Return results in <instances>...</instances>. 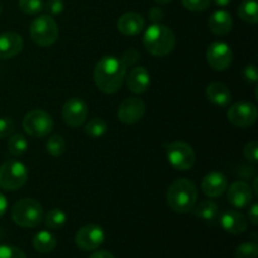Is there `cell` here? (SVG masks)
Listing matches in <instances>:
<instances>
[{
  "label": "cell",
  "instance_id": "cell-33",
  "mask_svg": "<svg viewBox=\"0 0 258 258\" xmlns=\"http://www.w3.org/2000/svg\"><path fill=\"white\" fill-rule=\"evenodd\" d=\"M15 122L10 117H0V139H7L13 135Z\"/></svg>",
  "mask_w": 258,
  "mask_h": 258
},
{
  "label": "cell",
  "instance_id": "cell-27",
  "mask_svg": "<svg viewBox=\"0 0 258 258\" xmlns=\"http://www.w3.org/2000/svg\"><path fill=\"white\" fill-rule=\"evenodd\" d=\"M107 122H106L105 120H102V118L97 117L88 121L87 125H86L85 127V133L87 134L90 138L97 139L105 135V134L107 133Z\"/></svg>",
  "mask_w": 258,
  "mask_h": 258
},
{
  "label": "cell",
  "instance_id": "cell-24",
  "mask_svg": "<svg viewBox=\"0 0 258 258\" xmlns=\"http://www.w3.org/2000/svg\"><path fill=\"white\" fill-rule=\"evenodd\" d=\"M239 19L248 24H256L258 22V4L256 0H244L237 10Z\"/></svg>",
  "mask_w": 258,
  "mask_h": 258
},
{
  "label": "cell",
  "instance_id": "cell-22",
  "mask_svg": "<svg viewBox=\"0 0 258 258\" xmlns=\"http://www.w3.org/2000/svg\"><path fill=\"white\" fill-rule=\"evenodd\" d=\"M190 212L193 213L194 217L202 219V221L214 222L218 218L219 207L216 202L207 199V201L199 202L198 204H194Z\"/></svg>",
  "mask_w": 258,
  "mask_h": 258
},
{
  "label": "cell",
  "instance_id": "cell-4",
  "mask_svg": "<svg viewBox=\"0 0 258 258\" xmlns=\"http://www.w3.org/2000/svg\"><path fill=\"white\" fill-rule=\"evenodd\" d=\"M44 218L43 207L37 199L23 198L12 208V219L17 226L23 228H35Z\"/></svg>",
  "mask_w": 258,
  "mask_h": 258
},
{
  "label": "cell",
  "instance_id": "cell-29",
  "mask_svg": "<svg viewBox=\"0 0 258 258\" xmlns=\"http://www.w3.org/2000/svg\"><path fill=\"white\" fill-rule=\"evenodd\" d=\"M18 4H19V9L28 15H37L44 9L43 0H19Z\"/></svg>",
  "mask_w": 258,
  "mask_h": 258
},
{
  "label": "cell",
  "instance_id": "cell-37",
  "mask_svg": "<svg viewBox=\"0 0 258 258\" xmlns=\"http://www.w3.org/2000/svg\"><path fill=\"white\" fill-rule=\"evenodd\" d=\"M243 77L247 82L256 83L258 81V71L254 64H248L243 68Z\"/></svg>",
  "mask_w": 258,
  "mask_h": 258
},
{
  "label": "cell",
  "instance_id": "cell-15",
  "mask_svg": "<svg viewBox=\"0 0 258 258\" xmlns=\"http://www.w3.org/2000/svg\"><path fill=\"white\" fill-rule=\"evenodd\" d=\"M24 47L22 35L14 32L0 34V59H12L17 57Z\"/></svg>",
  "mask_w": 258,
  "mask_h": 258
},
{
  "label": "cell",
  "instance_id": "cell-44",
  "mask_svg": "<svg viewBox=\"0 0 258 258\" xmlns=\"http://www.w3.org/2000/svg\"><path fill=\"white\" fill-rule=\"evenodd\" d=\"M257 180H258V178H254V183H253V190H254V193H256V194H258V189H257Z\"/></svg>",
  "mask_w": 258,
  "mask_h": 258
},
{
  "label": "cell",
  "instance_id": "cell-21",
  "mask_svg": "<svg viewBox=\"0 0 258 258\" xmlns=\"http://www.w3.org/2000/svg\"><path fill=\"white\" fill-rule=\"evenodd\" d=\"M206 97L213 105L219 106V107H226L231 103L232 93L224 83L212 82L207 86Z\"/></svg>",
  "mask_w": 258,
  "mask_h": 258
},
{
  "label": "cell",
  "instance_id": "cell-14",
  "mask_svg": "<svg viewBox=\"0 0 258 258\" xmlns=\"http://www.w3.org/2000/svg\"><path fill=\"white\" fill-rule=\"evenodd\" d=\"M227 198L234 208H246L253 201L251 186L244 181H234L229 188H227Z\"/></svg>",
  "mask_w": 258,
  "mask_h": 258
},
{
  "label": "cell",
  "instance_id": "cell-19",
  "mask_svg": "<svg viewBox=\"0 0 258 258\" xmlns=\"http://www.w3.org/2000/svg\"><path fill=\"white\" fill-rule=\"evenodd\" d=\"M126 83H127V88L130 90V92L140 95V93L146 92L150 86V73L145 67H141V66L134 67L128 72Z\"/></svg>",
  "mask_w": 258,
  "mask_h": 258
},
{
  "label": "cell",
  "instance_id": "cell-32",
  "mask_svg": "<svg viewBox=\"0 0 258 258\" xmlns=\"http://www.w3.org/2000/svg\"><path fill=\"white\" fill-rule=\"evenodd\" d=\"M181 4L190 12H203L209 8L211 0H181Z\"/></svg>",
  "mask_w": 258,
  "mask_h": 258
},
{
  "label": "cell",
  "instance_id": "cell-43",
  "mask_svg": "<svg viewBox=\"0 0 258 258\" xmlns=\"http://www.w3.org/2000/svg\"><path fill=\"white\" fill-rule=\"evenodd\" d=\"M171 0H155V3H158V4H161V5H164V4H168V3H170Z\"/></svg>",
  "mask_w": 258,
  "mask_h": 258
},
{
  "label": "cell",
  "instance_id": "cell-7",
  "mask_svg": "<svg viewBox=\"0 0 258 258\" xmlns=\"http://www.w3.org/2000/svg\"><path fill=\"white\" fill-rule=\"evenodd\" d=\"M22 125L28 135L33 138H44L52 133L54 122L47 111L35 108L24 116Z\"/></svg>",
  "mask_w": 258,
  "mask_h": 258
},
{
  "label": "cell",
  "instance_id": "cell-39",
  "mask_svg": "<svg viewBox=\"0 0 258 258\" xmlns=\"http://www.w3.org/2000/svg\"><path fill=\"white\" fill-rule=\"evenodd\" d=\"M248 221L253 226H257L258 223V204L253 203L248 209Z\"/></svg>",
  "mask_w": 258,
  "mask_h": 258
},
{
  "label": "cell",
  "instance_id": "cell-16",
  "mask_svg": "<svg viewBox=\"0 0 258 258\" xmlns=\"http://www.w3.org/2000/svg\"><path fill=\"white\" fill-rule=\"evenodd\" d=\"M228 188V180L226 175L219 171H212L207 174L202 180V190L209 198H217L226 193Z\"/></svg>",
  "mask_w": 258,
  "mask_h": 258
},
{
  "label": "cell",
  "instance_id": "cell-9",
  "mask_svg": "<svg viewBox=\"0 0 258 258\" xmlns=\"http://www.w3.org/2000/svg\"><path fill=\"white\" fill-rule=\"evenodd\" d=\"M105 238L106 234L102 227L90 223L82 226L76 232L75 243L81 251L92 252L102 246Z\"/></svg>",
  "mask_w": 258,
  "mask_h": 258
},
{
  "label": "cell",
  "instance_id": "cell-41",
  "mask_svg": "<svg viewBox=\"0 0 258 258\" xmlns=\"http://www.w3.org/2000/svg\"><path fill=\"white\" fill-rule=\"evenodd\" d=\"M7 208H8L7 198L4 197V194L0 193V218H2V217L5 214V212H7Z\"/></svg>",
  "mask_w": 258,
  "mask_h": 258
},
{
  "label": "cell",
  "instance_id": "cell-17",
  "mask_svg": "<svg viewBox=\"0 0 258 258\" xmlns=\"http://www.w3.org/2000/svg\"><path fill=\"white\" fill-rule=\"evenodd\" d=\"M222 228L231 234H242L246 232L247 226H248V219L238 211L234 209H228L223 212V214L219 218Z\"/></svg>",
  "mask_w": 258,
  "mask_h": 258
},
{
  "label": "cell",
  "instance_id": "cell-12",
  "mask_svg": "<svg viewBox=\"0 0 258 258\" xmlns=\"http://www.w3.org/2000/svg\"><path fill=\"white\" fill-rule=\"evenodd\" d=\"M206 58L213 70L226 71L233 60V53L227 43L214 42L207 48Z\"/></svg>",
  "mask_w": 258,
  "mask_h": 258
},
{
  "label": "cell",
  "instance_id": "cell-42",
  "mask_svg": "<svg viewBox=\"0 0 258 258\" xmlns=\"http://www.w3.org/2000/svg\"><path fill=\"white\" fill-rule=\"evenodd\" d=\"M232 0H214V3H216L218 7H227L228 4H231Z\"/></svg>",
  "mask_w": 258,
  "mask_h": 258
},
{
  "label": "cell",
  "instance_id": "cell-11",
  "mask_svg": "<svg viewBox=\"0 0 258 258\" xmlns=\"http://www.w3.org/2000/svg\"><path fill=\"white\" fill-rule=\"evenodd\" d=\"M88 105L81 97H72L66 101L62 107V117L70 127H80L86 122Z\"/></svg>",
  "mask_w": 258,
  "mask_h": 258
},
{
  "label": "cell",
  "instance_id": "cell-26",
  "mask_svg": "<svg viewBox=\"0 0 258 258\" xmlns=\"http://www.w3.org/2000/svg\"><path fill=\"white\" fill-rule=\"evenodd\" d=\"M8 150L12 155L20 156L28 150V140L22 134H14L8 140Z\"/></svg>",
  "mask_w": 258,
  "mask_h": 258
},
{
  "label": "cell",
  "instance_id": "cell-1",
  "mask_svg": "<svg viewBox=\"0 0 258 258\" xmlns=\"http://www.w3.org/2000/svg\"><path fill=\"white\" fill-rule=\"evenodd\" d=\"M126 66L116 57H103L96 63L93 81L103 93H115L122 87L126 78Z\"/></svg>",
  "mask_w": 258,
  "mask_h": 258
},
{
  "label": "cell",
  "instance_id": "cell-20",
  "mask_svg": "<svg viewBox=\"0 0 258 258\" xmlns=\"http://www.w3.org/2000/svg\"><path fill=\"white\" fill-rule=\"evenodd\" d=\"M233 27L232 15L227 10H216L211 14L208 19V28L213 34L226 35Z\"/></svg>",
  "mask_w": 258,
  "mask_h": 258
},
{
  "label": "cell",
  "instance_id": "cell-35",
  "mask_svg": "<svg viewBox=\"0 0 258 258\" xmlns=\"http://www.w3.org/2000/svg\"><path fill=\"white\" fill-rule=\"evenodd\" d=\"M244 156L251 163H257L258 161V143L256 140H252L244 146Z\"/></svg>",
  "mask_w": 258,
  "mask_h": 258
},
{
  "label": "cell",
  "instance_id": "cell-38",
  "mask_svg": "<svg viewBox=\"0 0 258 258\" xmlns=\"http://www.w3.org/2000/svg\"><path fill=\"white\" fill-rule=\"evenodd\" d=\"M164 18V13L160 8L154 7L149 10V19L153 22V24H156V23H160Z\"/></svg>",
  "mask_w": 258,
  "mask_h": 258
},
{
  "label": "cell",
  "instance_id": "cell-31",
  "mask_svg": "<svg viewBox=\"0 0 258 258\" xmlns=\"http://www.w3.org/2000/svg\"><path fill=\"white\" fill-rule=\"evenodd\" d=\"M0 258H27L20 248L9 244H0Z\"/></svg>",
  "mask_w": 258,
  "mask_h": 258
},
{
  "label": "cell",
  "instance_id": "cell-40",
  "mask_svg": "<svg viewBox=\"0 0 258 258\" xmlns=\"http://www.w3.org/2000/svg\"><path fill=\"white\" fill-rule=\"evenodd\" d=\"M88 258H115V256L108 251H97L96 249V252H93Z\"/></svg>",
  "mask_w": 258,
  "mask_h": 258
},
{
  "label": "cell",
  "instance_id": "cell-30",
  "mask_svg": "<svg viewBox=\"0 0 258 258\" xmlns=\"http://www.w3.org/2000/svg\"><path fill=\"white\" fill-rule=\"evenodd\" d=\"M258 246L254 242H244L239 244L234 252V258H257Z\"/></svg>",
  "mask_w": 258,
  "mask_h": 258
},
{
  "label": "cell",
  "instance_id": "cell-3",
  "mask_svg": "<svg viewBox=\"0 0 258 258\" xmlns=\"http://www.w3.org/2000/svg\"><path fill=\"white\" fill-rule=\"evenodd\" d=\"M198 199L196 185L185 178L176 179L166 191V203L176 213H188Z\"/></svg>",
  "mask_w": 258,
  "mask_h": 258
},
{
  "label": "cell",
  "instance_id": "cell-5",
  "mask_svg": "<svg viewBox=\"0 0 258 258\" xmlns=\"http://www.w3.org/2000/svg\"><path fill=\"white\" fill-rule=\"evenodd\" d=\"M30 38L39 47H50L59 37V28L57 22L50 15H39L32 22L29 28Z\"/></svg>",
  "mask_w": 258,
  "mask_h": 258
},
{
  "label": "cell",
  "instance_id": "cell-25",
  "mask_svg": "<svg viewBox=\"0 0 258 258\" xmlns=\"http://www.w3.org/2000/svg\"><path fill=\"white\" fill-rule=\"evenodd\" d=\"M44 223L49 229H59L67 222V214L60 208H53L47 212L44 216Z\"/></svg>",
  "mask_w": 258,
  "mask_h": 258
},
{
  "label": "cell",
  "instance_id": "cell-28",
  "mask_svg": "<svg viewBox=\"0 0 258 258\" xmlns=\"http://www.w3.org/2000/svg\"><path fill=\"white\" fill-rule=\"evenodd\" d=\"M66 148H67V145H66L64 139H63L62 135H58V134L50 136V138L48 139L47 144H45L47 151L50 155L54 156V158L63 155L66 151Z\"/></svg>",
  "mask_w": 258,
  "mask_h": 258
},
{
  "label": "cell",
  "instance_id": "cell-34",
  "mask_svg": "<svg viewBox=\"0 0 258 258\" xmlns=\"http://www.w3.org/2000/svg\"><path fill=\"white\" fill-rule=\"evenodd\" d=\"M44 9L47 10L48 15H50V17L59 15L64 10V3H63V0H47V3L44 4Z\"/></svg>",
  "mask_w": 258,
  "mask_h": 258
},
{
  "label": "cell",
  "instance_id": "cell-23",
  "mask_svg": "<svg viewBox=\"0 0 258 258\" xmlns=\"http://www.w3.org/2000/svg\"><path fill=\"white\" fill-rule=\"evenodd\" d=\"M33 248L38 253L47 254L54 251L57 247V238L54 234L49 231H40L33 237Z\"/></svg>",
  "mask_w": 258,
  "mask_h": 258
},
{
  "label": "cell",
  "instance_id": "cell-10",
  "mask_svg": "<svg viewBox=\"0 0 258 258\" xmlns=\"http://www.w3.org/2000/svg\"><path fill=\"white\" fill-rule=\"evenodd\" d=\"M258 117L257 107L247 101H239L228 108L227 118L237 127H249L254 125Z\"/></svg>",
  "mask_w": 258,
  "mask_h": 258
},
{
  "label": "cell",
  "instance_id": "cell-6",
  "mask_svg": "<svg viewBox=\"0 0 258 258\" xmlns=\"http://www.w3.org/2000/svg\"><path fill=\"white\" fill-rule=\"evenodd\" d=\"M28 168L18 160H8L0 166V189L15 191L28 181Z\"/></svg>",
  "mask_w": 258,
  "mask_h": 258
},
{
  "label": "cell",
  "instance_id": "cell-8",
  "mask_svg": "<svg viewBox=\"0 0 258 258\" xmlns=\"http://www.w3.org/2000/svg\"><path fill=\"white\" fill-rule=\"evenodd\" d=\"M166 158L175 170H190L196 164V153L188 143L174 141L166 146Z\"/></svg>",
  "mask_w": 258,
  "mask_h": 258
},
{
  "label": "cell",
  "instance_id": "cell-18",
  "mask_svg": "<svg viewBox=\"0 0 258 258\" xmlns=\"http://www.w3.org/2000/svg\"><path fill=\"white\" fill-rule=\"evenodd\" d=\"M145 28V19L141 14L135 12L125 13L120 17L117 22V29L121 34L134 37L140 34Z\"/></svg>",
  "mask_w": 258,
  "mask_h": 258
},
{
  "label": "cell",
  "instance_id": "cell-13",
  "mask_svg": "<svg viewBox=\"0 0 258 258\" xmlns=\"http://www.w3.org/2000/svg\"><path fill=\"white\" fill-rule=\"evenodd\" d=\"M146 105L141 98L128 97L118 107V120L125 125H134L144 117Z\"/></svg>",
  "mask_w": 258,
  "mask_h": 258
},
{
  "label": "cell",
  "instance_id": "cell-36",
  "mask_svg": "<svg viewBox=\"0 0 258 258\" xmlns=\"http://www.w3.org/2000/svg\"><path fill=\"white\" fill-rule=\"evenodd\" d=\"M139 57H140V53L138 52L134 48H130V49L126 50L122 55V63L126 66V68L130 67V66H134L139 60Z\"/></svg>",
  "mask_w": 258,
  "mask_h": 258
},
{
  "label": "cell",
  "instance_id": "cell-2",
  "mask_svg": "<svg viewBox=\"0 0 258 258\" xmlns=\"http://www.w3.org/2000/svg\"><path fill=\"white\" fill-rule=\"evenodd\" d=\"M143 43L145 49L154 57H166L174 50L176 44L175 35L170 28L156 23L151 24L144 33Z\"/></svg>",
  "mask_w": 258,
  "mask_h": 258
},
{
  "label": "cell",
  "instance_id": "cell-45",
  "mask_svg": "<svg viewBox=\"0 0 258 258\" xmlns=\"http://www.w3.org/2000/svg\"><path fill=\"white\" fill-rule=\"evenodd\" d=\"M2 12H3V3L0 2V14H2Z\"/></svg>",
  "mask_w": 258,
  "mask_h": 258
}]
</instances>
